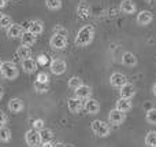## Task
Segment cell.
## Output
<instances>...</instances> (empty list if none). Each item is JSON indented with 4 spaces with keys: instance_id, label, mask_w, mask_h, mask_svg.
Segmentation results:
<instances>
[{
    "instance_id": "obj_16",
    "label": "cell",
    "mask_w": 156,
    "mask_h": 147,
    "mask_svg": "<svg viewBox=\"0 0 156 147\" xmlns=\"http://www.w3.org/2000/svg\"><path fill=\"white\" fill-rule=\"evenodd\" d=\"M26 30H27V32H30V33H33L34 36H38V35H41V33H43L44 25H43V22H41V21L34 19V21H30L29 22Z\"/></svg>"
},
{
    "instance_id": "obj_20",
    "label": "cell",
    "mask_w": 156,
    "mask_h": 147,
    "mask_svg": "<svg viewBox=\"0 0 156 147\" xmlns=\"http://www.w3.org/2000/svg\"><path fill=\"white\" fill-rule=\"evenodd\" d=\"M8 110L12 113H19L23 110V102L19 98H12L8 102Z\"/></svg>"
},
{
    "instance_id": "obj_25",
    "label": "cell",
    "mask_w": 156,
    "mask_h": 147,
    "mask_svg": "<svg viewBox=\"0 0 156 147\" xmlns=\"http://www.w3.org/2000/svg\"><path fill=\"white\" fill-rule=\"evenodd\" d=\"M11 140V131L5 125L0 127V142L7 143Z\"/></svg>"
},
{
    "instance_id": "obj_22",
    "label": "cell",
    "mask_w": 156,
    "mask_h": 147,
    "mask_svg": "<svg viewBox=\"0 0 156 147\" xmlns=\"http://www.w3.org/2000/svg\"><path fill=\"white\" fill-rule=\"evenodd\" d=\"M36 43V36L33 33L25 30V33L21 36V46H26V47H32Z\"/></svg>"
},
{
    "instance_id": "obj_31",
    "label": "cell",
    "mask_w": 156,
    "mask_h": 147,
    "mask_svg": "<svg viewBox=\"0 0 156 147\" xmlns=\"http://www.w3.org/2000/svg\"><path fill=\"white\" fill-rule=\"evenodd\" d=\"M45 6L49 10H59L62 7V0H45Z\"/></svg>"
},
{
    "instance_id": "obj_28",
    "label": "cell",
    "mask_w": 156,
    "mask_h": 147,
    "mask_svg": "<svg viewBox=\"0 0 156 147\" xmlns=\"http://www.w3.org/2000/svg\"><path fill=\"white\" fill-rule=\"evenodd\" d=\"M145 120H147V123L151 124V125H156V107H152V109L147 110Z\"/></svg>"
},
{
    "instance_id": "obj_19",
    "label": "cell",
    "mask_w": 156,
    "mask_h": 147,
    "mask_svg": "<svg viewBox=\"0 0 156 147\" xmlns=\"http://www.w3.org/2000/svg\"><path fill=\"white\" fill-rule=\"evenodd\" d=\"M77 14L81 19H86L89 15H90V6L86 2H81L77 7Z\"/></svg>"
},
{
    "instance_id": "obj_13",
    "label": "cell",
    "mask_w": 156,
    "mask_h": 147,
    "mask_svg": "<svg viewBox=\"0 0 156 147\" xmlns=\"http://www.w3.org/2000/svg\"><path fill=\"white\" fill-rule=\"evenodd\" d=\"M121 11L123 14H127V15H132L137 11V7H136V3L133 0H122L121 6H119Z\"/></svg>"
},
{
    "instance_id": "obj_11",
    "label": "cell",
    "mask_w": 156,
    "mask_h": 147,
    "mask_svg": "<svg viewBox=\"0 0 156 147\" xmlns=\"http://www.w3.org/2000/svg\"><path fill=\"white\" fill-rule=\"evenodd\" d=\"M67 107L69 110H70V113H74V114H77V113H80L81 110L83 109V101L80 98H70L67 101Z\"/></svg>"
},
{
    "instance_id": "obj_14",
    "label": "cell",
    "mask_w": 156,
    "mask_h": 147,
    "mask_svg": "<svg viewBox=\"0 0 156 147\" xmlns=\"http://www.w3.org/2000/svg\"><path fill=\"white\" fill-rule=\"evenodd\" d=\"M133 105H132V99H126V98H119L115 103V109H118L122 113H129L132 110Z\"/></svg>"
},
{
    "instance_id": "obj_44",
    "label": "cell",
    "mask_w": 156,
    "mask_h": 147,
    "mask_svg": "<svg viewBox=\"0 0 156 147\" xmlns=\"http://www.w3.org/2000/svg\"><path fill=\"white\" fill-rule=\"evenodd\" d=\"M0 66H2V61H0Z\"/></svg>"
},
{
    "instance_id": "obj_5",
    "label": "cell",
    "mask_w": 156,
    "mask_h": 147,
    "mask_svg": "<svg viewBox=\"0 0 156 147\" xmlns=\"http://www.w3.org/2000/svg\"><path fill=\"white\" fill-rule=\"evenodd\" d=\"M49 69H51V72L54 74L60 76V74H63L66 70H67V63H66V61L56 58V59H52L51 65H49Z\"/></svg>"
},
{
    "instance_id": "obj_29",
    "label": "cell",
    "mask_w": 156,
    "mask_h": 147,
    "mask_svg": "<svg viewBox=\"0 0 156 147\" xmlns=\"http://www.w3.org/2000/svg\"><path fill=\"white\" fill-rule=\"evenodd\" d=\"M83 83H82V80L80 79V77H77V76H73V77H70L69 79V83H67V85H69V88H71V90H74L76 91L78 87H81Z\"/></svg>"
},
{
    "instance_id": "obj_7",
    "label": "cell",
    "mask_w": 156,
    "mask_h": 147,
    "mask_svg": "<svg viewBox=\"0 0 156 147\" xmlns=\"http://www.w3.org/2000/svg\"><path fill=\"white\" fill-rule=\"evenodd\" d=\"M126 120V116H125V113L119 112L118 109H112L110 112V114H108V123L112 124V125H121V124H123V121Z\"/></svg>"
},
{
    "instance_id": "obj_34",
    "label": "cell",
    "mask_w": 156,
    "mask_h": 147,
    "mask_svg": "<svg viewBox=\"0 0 156 147\" xmlns=\"http://www.w3.org/2000/svg\"><path fill=\"white\" fill-rule=\"evenodd\" d=\"M37 80L38 81H43V83H49V77L47 73H44V72H41V73L37 74Z\"/></svg>"
},
{
    "instance_id": "obj_12",
    "label": "cell",
    "mask_w": 156,
    "mask_h": 147,
    "mask_svg": "<svg viewBox=\"0 0 156 147\" xmlns=\"http://www.w3.org/2000/svg\"><path fill=\"white\" fill-rule=\"evenodd\" d=\"M119 94H121V98H126V99H132L133 96L136 95V87L133 84H130V83H126L125 85H122L121 88H119Z\"/></svg>"
},
{
    "instance_id": "obj_18",
    "label": "cell",
    "mask_w": 156,
    "mask_h": 147,
    "mask_svg": "<svg viewBox=\"0 0 156 147\" xmlns=\"http://www.w3.org/2000/svg\"><path fill=\"white\" fill-rule=\"evenodd\" d=\"M122 63H123L125 66H127V68H134V66H137L138 61L133 52H125V54L122 55Z\"/></svg>"
},
{
    "instance_id": "obj_30",
    "label": "cell",
    "mask_w": 156,
    "mask_h": 147,
    "mask_svg": "<svg viewBox=\"0 0 156 147\" xmlns=\"http://www.w3.org/2000/svg\"><path fill=\"white\" fill-rule=\"evenodd\" d=\"M12 25V19H11V17L8 15H3L2 19H0V29L3 30H7L8 28Z\"/></svg>"
},
{
    "instance_id": "obj_21",
    "label": "cell",
    "mask_w": 156,
    "mask_h": 147,
    "mask_svg": "<svg viewBox=\"0 0 156 147\" xmlns=\"http://www.w3.org/2000/svg\"><path fill=\"white\" fill-rule=\"evenodd\" d=\"M37 65L38 63L36 62L34 59H32V58H27V59L22 61V69H23L26 73H34V72L37 70Z\"/></svg>"
},
{
    "instance_id": "obj_27",
    "label": "cell",
    "mask_w": 156,
    "mask_h": 147,
    "mask_svg": "<svg viewBox=\"0 0 156 147\" xmlns=\"http://www.w3.org/2000/svg\"><path fill=\"white\" fill-rule=\"evenodd\" d=\"M145 146L147 147H156V131H151L147 134Z\"/></svg>"
},
{
    "instance_id": "obj_32",
    "label": "cell",
    "mask_w": 156,
    "mask_h": 147,
    "mask_svg": "<svg viewBox=\"0 0 156 147\" xmlns=\"http://www.w3.org/2000/svg\"><path fill=\"white\" fill-rule=\"evenodd\" d=\"M54 32L56 33V35H62V36H67V29H65L63 26H60V25H58V26L54 28Z\"/></svg>"
},
{
    "instance_id": "obj_41",
    "label": "cell",
    "mask_w": 156,
    "mask_h": 147,
    "mask_svg": "<svg viewBox=\"0 0 156 147\" xmlns=\"http://www.w3.org/2000/svg\"><path fill=\"white\" fill-rule=\"evenodd\" d=\"M3 95H4V91H3V88H2V87H0V101H2Z\"/></svg>"
},
{
    "instance_id": "obj_15",
    "label": "cell",
    "mask_w": 156,
    "mask_h": 147,
    "mask_svg": "<svg viewBox=\"0 0 156 147\" xmlns=\"http://www.w3.org/2000/svg\"><path fill=\"white\" fill-rule=\"evenodd\" d=\"M25 33V29L23 26L18 24H12L10 28L7 29V36L11 39H21V36Z\"/></svg>"
},
{
    "instance_id": "obj_24",
    "label": "cell",
    "mask_w": 156,
    "mask_h": 147,
    "mask_svg": "<svg viewBox=\"0 0 156 147\" xmlns=\"http://www.w3.org/2000/svg\"><path fill=\"white\" fill-rule=\"evenodd\" d=\"M33 87H34L36 92L45 94V92H48V90H49V83H43V81H38V80H36L34 84H33Z\"/></svg>"
},
{
    "instance_id": "obj_10",
    "label": "cell",
    "mask_w": 156,
    "mask_h": 147,
    "mask_svg": "<svg viewBox=\"0 0 156 147\" xmlns=\"http://www.w3.org/2000/svg\"><path fill=\"white\" fill-rule=\"evenodd\" d=\"M126 83H127V77L125 76L123 73H119V72L112 73L110 77V84L112 85L114 88H121L122 85H125Z\"/></svg>"
},
{
    "instance_id": "obj_40",
    "label": "cell",
    "mask_w": 156,
    "mask_h": 147,
    "mask_svg": "<svg viewBox=\"0 0 156 147\" xmlns=\"http://www.w3.org/2000/svg\"><path fill=\"white\" fill-rule=\"evenodd\" d=\"M144 2H145L147 4H154V3L156 2V0H144Z\"/></svg>"
},
{
    "instance_id": "obj_8",
    "label": "cell",
    "mask_w": 156,
    "mask_h": 147,
    "mask_svg": "<svg viewBox=\"0 0 156 147\" xmlns=\"http://www.w3.org/2000/svg\"><path fill=\"white\" fill-rule=\"evenodd\" d=\"M136 21H137V24L140 25V26H147V25H149L152 21H154V14L148 10H143L137 14Z\"/></svg>"
},
{
    "instance_id": "obj_38",
    "label": "cell",
    "mask_w": 156,
    "mask_h": 147,
    "mask_svg": "<svg viewBox=\"0 0 156 147\" xmlns=\"http://www.w3.org/2000/svg\"><path fill=\"white\" fill-rule=\"evenodd\" d=\"M7 6V0H0V8H4Z\"/></svg>"
},
{
    "instance_id": "obj_23",
    "label": "cell",
    "mask_w": 156,
    "mask_h": 147,
    "mask_svg": "<svg viewBox=\"0 0 156 147\" xmlns=\"http://www.w3.org/2000/svg\"><path fill=\"white\" fill-rule=\"evenodd\" d=\"M16 57L19 58L21 61L23 59H27V58H32V50H30V47H26V46H21L16 48Z\"/></svg>"
},
{
    "instance_id": "obj_36",
    "label": "cell",
    "mask_w": 156,
    "mask_h": 147,
    "mask_svg": "<svg viewBox=\"0 0 156 147\" xmlns=\"http://www.w3.org/2000/svg\"><path fill=\"white\" fill-rule=\"evenodd\" d=\"M47 62H48V59H47L45 55H40V57L37 58V63H40V65H45Z\"/></svg>"
},
{
    "instance_id": "obj_33",
    "label": "cell",
    "mask_w": 156,
    "mask_h": 147,
    "mask_svg": "<svg viewBox=\"0 0 156 147\" xmlns=\"http://www.w3.org/2000/svg\"><path fill=\"white\" fill-rule=\"evenodd\" d=\"M32 125H33V128H34V129H37V131H41V129L44 128V121L43 120H34Z\"/></svg>"
},
{
    "instance_id": "obj_37",
    "label": "cell",
    "mask_w": 156,
    "mask_h": 147,
    "mask_svg": "<svg viewBox=\"0 0 156 147\" xmlns=\"http://www.w3.org/2000/svg\"><path fill=\"white\" fill-rule=\"evenodd\" d=\"M40 147H54V143L52 142H41Z\"/></svg>"
},
{
    "instance_id": "obj_39",
    "label": "cell",
    "mask_w": 156,
    "mask_h": 147,
    "mask_svg": "<svg viewBox=\"0 0 156 147\" xmlns=\"http://www.w3.org/2000/svg\"><path fill=\"white\" fill-rule=\"evenodd\" d=\"M54 147H67V145H65V143H55Z\"/></svg>"
},
{
    "instance_id": "obj_26",
    "label": "cell",
    "mask_w": 156,
    "mask_h": 147,
    "mask_svg": "<svg viewBox=\"0 0 156 147\" xmlns=\"http://www.w3.org/2000/svg\"><path fill=\"white\" fill-rule=\"evenodd\" d=\"M40 136H41V142H52V139H54V132L48 128H43L40 131Z\"/></svg>"
},
{
    "instance_id": "obj_42",
    "label": "cell",
    "mask_w": 156,
    "mask_h": 147,
    "mask_svg": "<svg viewBox=\"0 0 156 147\" xmlns=\"http://www.w3.org/2000/svg\"><path fill=\"white\" fill-rule=\"evenodd\" d=\"M152 92H154V95L156 96V83L154 84V87H152Z\"/></svg>"
},
{
    "instance_id": "obj_9",
    "label": "cell",
    "mask_w": 156,
    "mask_h": 147,
    "mask_svg": "<svg viewBox=\"0 0 156 147\" xmlns=\"http://www.w3.org/2000/svg\"><path fill=\"white\" fill-rule=\"evenodd\" d=\"M83 110H85L88 114H97L100 112V103L96 101V99H86L83 102Z\"/></svg>"
},
{
    "instance_id": "obj_2",
    "label": "cell",
    "mask_w": 156,
    "mask_h": 147,
    "mask_svg": "<svg viewBox=\"0 0 156 147\" xmlns=\"http://www.w3.org/2000/svg\"><path fill=\"white\" fill-rule=\"evenodd\" d=\"M90 128H92V132H93L97 138H107L108 135H110V132H111L110 124H107L105 121H103V120L92 121Z\"/></svg>"
},
{
    "instance_id": "obj_3",
    "label": "cell",
    "mask_w": 156,
    "mask_h": 147,
    "mask_svg": "<svg viewBox=\"0 0 156 147\" xmlns=\"http://www.w3.org/2000/svg\"><path fill=\"white\" fill-rule=\"evenodd\" d=\"M0 73L4 77L5 80H15L18 77V68L14 62H2V66H0Z\"/></svg>"
},
{
    "instance_id": "obj_17",
    "label": "cell",
    "mask_w": 156,
    "mask_h": 147,
    "mask_svg": "<svg viewBox=\"0 0 156 147\" xmlns=\"http://www.w3.org/2000/svg\"><path fill=\"white\" fill-rule=\"evenodd\" d=\"M92 95V88L89 87V85H85L82 84L81 87H78L76 90V96L80 99H82V101H86V99H89Z\"/></svg>"
},
{
    "instance_id": "obj_1",
    "label": "cell",
    "mask_w": 156,
    "mask_h": 147,
    "mask_svg": "<svg viewBox=\"0 0 156 147\" xmlns=\"http://www.w3.org/2000/svg\"><path fill=\"white\" fill-rule=\"evenodd\" d=\"M93 39H94L93 25H85L83 28H81V29L78 30L74 43H76L77 47H86L93 41Z\"/></svg>"
},
{
    "instance_id": "obj_4",
    "label": "cell",
    "mask_w": 156,
    "mask_h": 147,
    "mask_svg": "<svg viewBox=\"0 0 156 147\" xmlns=\"http://www.w3.org/2000/svg\"><path fill=\"white\" fill-rule=\"evenodd\" d=\"M25 139H26V143L29 147H40L41 145V136H40V131L32 128L26 132L25 135Z\"/></svg>"
},
{
    "instance_id": "obj_43",
    "label": "cell",
    "mask_w": 156,
    "mask_h": 147,
    "mask_svg": "<svg viewBox=\"0 0 156 147\" xmlns=\"http://www.w3.org/2000/svg\"><path fill=\"white\" fill-rule=\"evenodd\" d=\"M3 15H4V14H3L2 11H0V19H2V17H3Z\"/></svg>"
},
{
    "instance_id": "obj_6",
    "label": "cell",
    "mask_w": 156,
    "mask_h": 147,
    "mask_svg": "<svg viewBox=\"0 0 156 147\" xmlns=\"http://www.w3.org/2000/svg\"><path fill=\"white\" fill-rule=\"evenodd\" d=\"M52 48L55 50H65L67 47V36H62V35H56L54 33V36L49 40Z\"/></svg>"
},
{
    "instance_id": "obj_35",
    "label": "cell",
    "mask_w": 156,
    "mask_h": 147,
    "mask_svg": "<svg viewBox=\"0 0 156 147\" xmlns=\"http://www.w3.org/2000/svg\"><path fill=\"white\" fill-rule=\"evenodd\" d=\"M5 123H7V116L4 112H0V127L5 125Z\"/></svg>"
}]
</instances>
